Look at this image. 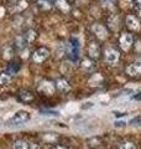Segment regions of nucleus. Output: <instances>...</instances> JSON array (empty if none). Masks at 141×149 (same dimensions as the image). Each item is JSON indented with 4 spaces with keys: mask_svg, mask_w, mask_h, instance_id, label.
<instances>
[{
    "mask_svg": "<svg viewBox=\"0 0 141 149\" xmlns=\"http://www.w3.org/2000/svg\"><path fill=\"white\" fill-rule=\"evenodd\" d=\"M79 41L76 37H70L67 42V54L68 57L72 60V61H76V60L79 57Z\"/></svg>",
    "mask_w": 141,
    "mask_h": 149,
    "instance_id": "f257e3e1",
    "label": "nucleus"
},
{
    "mask_svg": "<svg viewBox=\"0 0 141 149\" xmlns=\"http://www.w3.org/2000/svg\"><path fill=\"white\" fill-rule=\"evenodd\" d=\"M29 119H30V113H29V112L19 111V112H16V113L12 116L10 119H9L8 124H10V125H20V124L26 123Z\"/></svg>",
    "mask_w": 141,
    "mask_h": 149,
    "instance_id": "f03ea898",
    "label": "nucleus"
},
{
    "mask_svg": "<svg viewBox=\"0 0 141 149\" xmlns=\"http://www.w3.org/2000/svg\"><path fill=\"white\" fill-rule=\"evenodd\" d=\"M48 56H50L48 49L40 47V49H37L34 54H32V60H34L36 63H41V62H44L45 60L48 57Z\"/></svg>",
    "mask_w": 141,
    "mask_h": 149,
    "instance_id": "7ed1b4c3",
    "label": "nucleus"
},
{
    "mask_svg": "<svg viewBox=\"0 0 141 149\" xmlns=\"http://www.w3.org/2000/svg\"><path fill=\"white\" fill-rule=\"evenodd\" d=\"M126 73L131 77H139L141 76V61H135L133 63H130L126 67Z\"/></svg>",
    "mask_w": 141,
    "mask_h": 149,
    "instance_id": "20e7f679",
    "label": "nucleus"
},
{
    "mask_svg": "<svg viewBox=\"0 0 141 149\" xmlns=\"http://www.w3.org/2000/svg\"><path fill=\"white\" fill-rule=\"evenodd\" d=\"M104 57L108 63H115V62H118V60H119V52H118V50L109 47L105 50Z\"/></svg>",
    "mask_w": 141,
    "mask_h": 149,
    "instance_id": "39448f33",
    "label": "nucleus"
},
{
    "mask_svg": "<svg viewBox=\"0 0 141 149\" xmlns=\"http://www.w3.org/2000/svg\"><path fill=\"white\" fill-rule=\"evenodd\" d=\"M133 41H134V37L131 34H129V32H124V34L120 36V46L124 50H129L130 46L133 45Z\"/></svg>",
    "mask_w": 141,
    "mask_h": 149,
    "instance_id": "423d86ee",
    "label": "nucleus"
},
{
    "mask_svg": "<svg viewBox=\"0 0 141 149\" xmlns=\"http://www.w3.org/2000/svg\"><path fill=\"white\" fill-rule=\"evenodd\" d=\"M92 30L94 34L97 35V37H99V39H105L108 36V30L105 29V26L102 24H94L92 26Z\"/></svg>",
    "mask_w": 141,
    "mask_h": 149,
    "instance_id": "0eeeda50",
    "label": "nucleus"
},
{
    "mask_svg": "<svg viewBox=\"0 0 141 149\" xmlns=\"http://www.w3.org/2000/svg\"><path fill=\"white\" fill-rule=\"evenodd\" d=\"M88 54L94 60L99 57V56H100V46H99V44L92 41V42L89 44V46H88Z\"/></svg>",
    "mask_w": 141,
    "mask_h": 149,
    "instance_id": "6e6552de",
    "label": "nucleus"
},
{
    "mask_svg": "<svg viewBox=\"0 0 141 149\" xmlns=\"http://www.w3.org/2000/svg\"><path fill=\"white\" fill-rule=\"evenodd\" d=\"M55 88H56L55 83L50 82V81H44V82H42L41 85L39 86V90H40L41 92H44L45 95H52V93L55 92Z\"/></svg>",
    "mask_w": 141,
    "mask_h": 149,
    "instance_id": "1a4fd4ad",
    "label": "nucleus"
},
{
    "mask_svg": "<svg viewBox=\"0 0 141 149\" xmlns=\"http://www.w3.org/2000/svg\"><path fill=\"white\" fill-rule=\"evenodd\" d=\"M126 25L131 30H139L140 29V20L135 15H128L126 16Z\"/></svg>",
    "mask_w": 141,
    "mask_h": 149,
    "instance_id": "9d476101",
    "label": "nucleus"
},
{
    "mask_svg": "<svg viewBox=\"0 0 141 149\" xmlns=\"http://www.w3.org/2000/svg\"><path fill=\"white\" fill-rule=\"evenodd\" d=\"M88 146L92 149H103L104 147V142L100 137H93L91 139H88Z\"/></svg>",
    "mask_w": 141,
    "mask_h": 149,
    "instance_id": "9b49d317",
    "label": "nucleus"
},
{
    "mask_svg": "<svg viewBox=\"0 0 141 149\" xmlns=\"http://www.w3.org/2000/svg\"><path fill=\"white\" fill-rule=\"evenodd\" d=\"M19 98H20L22 102H25V103H29V102L34 101V95L27 90H21L19 92Z\"/></svg>",
    "mask_w": 141,
    "mask_h": 149,
    "instance_id": "f8f14e48",
    "label": "nucleus"
},
{
    "mask_svg": "<svg viewBox=\"0 0 141 149\" xmlns=\"http://www.w3.org/2000/svg\"><path fill=\"white\" fill-rule=\"evenodd\" d=\"M55 86H56V88H58L61 92H67V91H69V88H70L69 83L66 81L64 78H58V80L56 81Z\"/></svg>",
    "mask_w": 141,
    "mask_h": 149,
    "instance_id": "ddd939ff",
    "label": "nucleus"
},
{
    "mask_svg": "<svg viewBox=\"0 0 141 149\" xmlns=\"http://www.w3.org/2000/svg\"><path fill=\"white\" fill-rule=\"evenodd\" d=\"M11 149H30V144L25 139H17L11 144Z\"/></svg>",
    "mask_w": 141,
    "mask_h": 149,
    "instance_id": "4468645a",
    "label": "nucleus"
},
{
    "mask_svg": "<svg viewBox=\"0 0 141 149\" xmlns=\"http://www.w3.org/2000/svg\"><path fill=\"white\" fill-rule=\"evenodd\" d=\"M11 77L9 73H0V86H4V85H8L10 82Z\"/></svg>",
    "mask_w": 141,
    "mask_h": 149,
    "instance_id": "2eb2a0df",
    "label": "nucleus"
},
{
    "mask_svg": "<svg viewBox=\"0 0 141 149\" xmlns=\"http://www.w3.org/2000/svg\"><path fill=\"white\" fill-rule=\"evenodd\" d=\"M118 149H138V147L134 142H124L120 144Z\"/></svg>",
    "mask_w": 141,
    "mask_h": 149,
    "instance_id": "dca6fc26",
    "label": "nucleus"
},
{
    "mask_svg": "<svg viewBox=\"0 0 141 149\" xmlns=\"http://www.w3.org/2000/svg\"><path fill=\"white\" fill-rule=\"evenodd\" d=\"M57 5L64 11H68V9H69V6H68V4H67L66 0H57Z\"/></svg>",
    "mask_w": 141,
    "mask_h": 149,
    "instance_id": "f3484780",
    "label": "nucleus"
},
{
    "mask_svg": "<svg viewBox=\"0 0 141 149\" xmlns=\"http://www.w3.org/2000/svg\"><path fill=\"white\" fill-rule=\"evenodd\" d=\"M35 37H36V32L34 30H29V31H27V34L25 35V39L27 41H32Z\"/></svg>",
    "mask_w": 141,
    "mask_h": 149,
    "instance_id": "a211bd4d",
    "label": "nucleus"
},
{
    "mask_svg": "<svg viewBox=\"0 0 141 149\" xmlns=\"http://www.w3.org/2000/svg\"><path fill=\"white\" fill-rule=\"evenodd\" d=\"M131 124H133V125H141V116H139V117H135L133 120H131Z\"/></svg>",
    "mask_w": 141,
    "mask_h": 149,
    "instance_id": "6ab92c4d",
    "label": "nucleus"
},
{
    "mask_svg": "<svg viewBox=\"0 0 141 149\" xmlns=\"http://www.w3.org/2000/svg\"><path fill=\"white\" fill-rule=\"evenodd\" d=\"M133 100H135V101H141V91L133 96Z\"/></svg>",
    "mask_w": 141,
    "mask_h": 149,
    "instance_id": "aec40b11",
    "label": "nucleus"
},
{
    "mask_svg": "<svg viewBox=\"0 0 141 149\" xmlns=\"http://www.w3.org/2000/svg\"><path fill=\"white\" fill-rule=\"evenodd\" d=\"M133 4L136 6V9H140L141 8V0H133Z\"/></svg>",
    "mask_w": 141,
    "mask_h": 149,
    "instance_id": "412c9836",
    "label": "nucleus"
},
{
    "mask_svg": "<svg viewBox=\"0 0 141 149\" xmlns=\"http://www.w3.org/2000/svg\"><path fill=\"white\" fill-rule=\"evenodd\" d=\"M39 3L44 8H48V1H47V0H39Z\"/></svg>",
    "mask_w": 141,
    "mask_h": 149,
    "instance_id": "4be33fe9",
    "label": "nucleus"
},
{
    "mask_svg": "<svg viewBox=\"0 0 141 149\" xmlns=\"http://www.w3.org/2000/svg\"><path fill=\"white\" fill-rule=\"evenodd\" d=\"M51 149H67V148H66L64 146H61V144H55Z\"/></svg>",
    "mask_w": 141,
    "mask_h": 149,
    "instance_id": "5701e85b",
    "label": "nucleus"
},
{
    "mask_svg": "<svg viewBox=\"0 0 141 149\" xmlns=\"http://www.w3.org/2000/svg\"><path fill=\"white\" fill-rule=\"evenodd\" d=\"M103 1H110V0H103Z\"/></svg>",
    "mask_w": 141,
    "mask_h": 149,
    "instance_id": "b1692460",
    "label": "nucleus"
},
{
    "mask_svg": "<svg viewBox=\"0 0 141 149\" xmlns=\"http://www.w3.org/2000/svg\"><path fill=\"white\" fill-rule=\"evenodd\" d=\"M56 1H57V0H56Z\"/></svg>",
    "mask_w": 141,
    "mask_h": 149,
    "instance_id": "393cba45",
    "label": "nucleus"
}]
</instances>
